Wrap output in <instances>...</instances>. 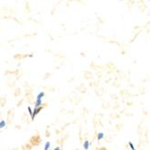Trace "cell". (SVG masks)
<instances>
[{
  "label": "cell",
  "mask_w": 150,
  "mask_h": 150,
  "mask_svg": "<svg viewBox=\"0 0 150 150\" xmlns=\"http://www.w3.org/2000/svg\"><path fill=\"white\" fill-rule=\"evenodd\" d=\"M41 142H42V139H41V138H40V136H39V135H34V136H33V137L31 138V139H30L31 145H32V146H39V145L41 144Z\"/></svg>",
  "instance_id": "1"
},
{
  "label": "cell",
  "mask_w": 150,
  "mask_h": 150,
  "mask_svg": "<svg viewBox=\"0 0 150 150\" xmlns=\"http://www.w3.org/2000/svg\"><path fill=\"white\" fill-rule=\"evenodd\" d=\"M99 150H108V149H107L106 147H104V146H102V147H100V148Z\"/></svg>",
  "instance_id": "2"
}]
</instances>
